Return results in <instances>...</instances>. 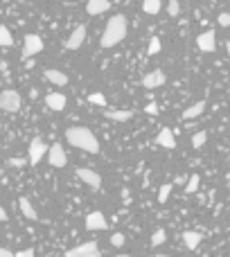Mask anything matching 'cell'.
I'll use <instances>...</instances> for the list:
<instances>
[{"mask_svg":"<svg viewBox=\"0 0 230 257\" xmlns=\"http://www.w3.org/2000/svg\"><path fill=\"white\" fill-rule=\"evenodd\" d=\"M126 32H129L126 16H122V14L111 16L104 27V34H102V47H115L118 43H122L126 39Z\"/></svg>","mask_w":230,"mask_h":257,"instance_id":"6da1fadb","label":"cell"},{"mask_svg":"<svg viewBox=\"0 0 230 257\" xmlns=\"http://www.w3.org/2000/svg\"><path fill=\"white\" fill-rule=\"evenodd\" d=\"M66 140L70 142L73 147L81 149L86 153H97L99 151V142L95 138V133L86 126H70L66 131Z\"/></svg>","mask_w":230,"mask_h":257,"instance_id":"7a4b0ae2","label":"cell"},{"mask_svg":"<svg viewBox=\"0 0 230 257\" xmlns=\"http://www.w3.org/2000/svg\"><path fill=\"white\" fill-rule=\"evenodd\" d=\"M0 111H7V113H16L20 111V95L12 88L0 92Z\"/></svg>","mask_w":230,"mask_h":257,"instance_id":"3957f363","label":"cell"},{"mask_svg":"<svg viewBox=\"0 0 230 257\" xmlns=\"http://www.w3.org/2000/svg\"><path fill=\"white\" fill-rule=\"evenodd\" d=\"M47 163H50L52 167H57V169H61V167L68 165L66 149L61 147V142H54V145L47 149Z\"/></svg>","mask_w":230,"mask_h":257,"instance_id":"277c9868","label":"cell"},{"mask_svg":"<svg viewBox=\"0 0 230 257\" xmlns=\"http://www.w3.org/2000/svg\"><path fill=\"white\" fill-rule=\"evenodd\" d=\"M66 257H99L97 242H84V244L75 246V248L66 251Z\"/></svg>","mask_w":230,"mask_h":257,"instance_id":"5b68a950","label":"cell"},{"mask_svg":"<svg viewBox=\"0 0 230 257\" xmlns=\"http://www.w3.org/2000/svg\"><path fill=\"white\" fill-rule=\"evenodd\" d=\"M43 52V39L39 34H25V45H23V59H30L34 54Z\"/></svg>","mask_w":230,"mask_h":257,"instance_id":"8992f818","label":"cell"},{"mask_svg":"<svg viewBox=\"0 0 230 257\" xmlns=\"http://www.w3.org/2000/svg\"><path fill=\"white\" fill-rule=\"evenodd\" d=\"M77 178L81 183L88 185V187H92V190H99V187H102V176H99L95 169L81 167V169H77Z\"/></svg>","mask_w":230,"mask_h":257,"instance_id":"52a82bcc","label":"cell"},{"mask_svg":"<svg viewBox=\"0 0 230 257\" xmlns=\"http://www.w3.org/2000/svg\"><path fill=\"white\" fill-rule=\"evenodd\" d=\"M50 147L43 142L41 138H34L30 142V165H39L41 160H43V153H47Z\"/></svg>","mask_w":230,"mask_h":257,"instance_id":"ba28073f","label":"cell"},{"mask_svg":"<svg viewBox=\"0 0 230 257\" xmlns=\"http://www.w3.org/2000/svg\"><path fill=\"white\" fill-rule=\"evenodd\" d=\"M197 47L201 50V52H215V50H217V34L212 32V30L199 34L197 36Z\"/></svg>","mask_w":230,"mask_h":257,"instance_id":"9c48e42d","label":"cell"},{"mask_svg":"<svg viewBox=\"0 0 230 257\" xmlns=\"http://www.w3.org/2000/svg\"><path fill=\"white\" fill-rule=\"evenodd\" d=\"M86 32H88V27H86L84 23H81L79 27H75L73 34H70V36H68V41H66V47H68V50H79V47L84 45Z\"/></svg>","mask_w":230,"mask_h":257,"instance_id":"30bf717a","label":"cell"},{"mask_svg":"<svg viewBox=\"0 0 230 257\" xmlns=\"http://www.w3.org/2000/svg\"><path fill=\"white\" fill-rule=\"evenodd\" d=\"M165 81H167V77H165L163 70H152V73H147L145 77H142V86L149 88V91H152V88H160Z\"/></svg>","mask_w":230,"mask_h":257,"instance_id":"8fae6325","label":"cell"},{"mask_svg":"<svg viewBox=\"0 0 230 257\" xmlns=\"http://www.w3.org/2000/svg\"><path fill=\"white\" fill-rule=\"evenodd\" d=\"M68 104V99L63 92H47L46 95V106L50 111H63Z\"/></svg>","mask_w":230,"mask_h":257,"instance_id":"7c38bea8","label":"cell"},{"mask_svg":"<svg viewBox=\"0 0 230 257\" xmlns=\"http://www.w3.org/2000/svg\"><path fill=\"white\" fill-rule=\"evenodd\" d=\"M86 228L88 230H106L108 228V224H106V217L102 214V212H91L88 217H86Z\"/></svg>","mask_w":230,"mask_h":257,"instance_id":"4fadbf2b","label":"cell"},{"mask_svg":"<svg viewBox=\"0 0 230 257\" xmlns=\"http://www.w3.org/2000/svg\"><path fill=\"white\" fill-rule=\"evenodd\" d=\"M111 9V2L108 0H88L86 2V12L88 16H99V14H104Z\"/></svg>","mask_w":230,"mask_h":257,"instance_id":"5bb4252c","label":"cell"},{"mask_svg":"<svg viewBox=\"0 0 230 257\" xmlns=\"http://www.w3.org/2000/svg\"><path fill=\"white\" fill-rule=\"evenodd\" d=\"M156 142L160 147H165V149H174L176 147V138H174V131L171 129H160V133H158V138H156Z\"/></svg>","mask_w":230,"mask_h":257,"instance_id":"9a60e30c","label":"cell"},{"mask_svg":"<svg viewBox=\"0 0 230 257\" xmlns=\"http://www.w3.org/2000/svg\"><path fill=\"white\" fill-rule=\"evenodd\" d=\"M201 239H203V235L197 230H185L183 232V244L187 251H197L199 244H201Z\"/></svg>","mask_w":230,"mask_h":257,"instance_id":"2e32d148","label":"cell"},{"mask_svg":"<svg viewBox=\"0 0 230 257\" xmlns=\"http://www.w3.org/2000/svg\"><path fill=\"white\" fill-rule=\"evenodd\" d=\"M43 75H46V79L50 81V84H54V86H66V84H68V75H66V73H61V70L47 68Z\"/></svg>","mask_w":230,"mask_h":257,"instance_id":"e0dca14e","label":"cell"},{"mask_svg":"<svg viewBox=\"0 0 230 257\" xmlns=\"http://www.w3.org/2000/svg\"><path fill=\"white\" fill-rule=\"evenodd\" d=\"M108 120H113V122H129V120L133 118V111H118V108H106L104 113Z\"/></svg>","mask_w":230,"mask_h":257,"instance_id":"ac0fdd59","label":"cell"},{"mask_svg":"<svg viewBox=\"0 0 230 257\" xmlns=\"http://www.w3.org/2000/svg\"><path fill=\"white\" fill-rule=\"evenodd\" d=\"M205 111V102L201 99V102H197V104H192V106H187L183 111V120H194V118H199L201 113Z\"/></svg>","mask_w":230,"mask_h":257,"instance_id":"d6986e66","label":"cell"},{"mask_svg":"<svg viewBox=\"0 0 230 257\" xmlns=\"http://www.w3.org/2000/svg\"><path fill=\"white\" fill-rule=\"evenodd\" d=\"M18 208H20V212H23V214H25V219H36L39 217V214H36V210H34V205L30 203V198H25V197H20L18 198Z\"/></svg>","mask_w":230,"mask_h":257,"instance_id":"ffe728a7","label":"cell"},{"mask_svg":"<svg viewBox=\"0 0 230 257\" xmlns=\"http://www.w3.org/2000/svg\"><path fill=\"white\" fill-rule=\"evenodd\" d=\"M160 7H163L160 0H145V2H142V12L149 14V16H156V14L160 12Z\"/></svg>","mask_w":230,"mask_h":257,"instance_id":"44dd1931","label":"cell"},{"mask_svg":"<svg viewBox=\"0 0 230 257\" xmlns=\"http://www.w3.org/2000/svg\"><path fill=\"white\" fill-rule=\"evenodd\" d=\"M0 45L2 47H12L14 45V36L7 30V25H0Z\"/></svg>","mask_w":230,"mask_h":257,"instance_id":"7402d4cb","label":"cell"},{"mask_svg":"<svg viewBox=\"0 0 230 257\" xmlns=\"http://www.w3.org/2000/svg\"><path fill=\"white\" fill-rule=\"evenodd\" d=\"M205 142H208V133H205V131H199V133H194V136H192V147H194V149L203 147Z\"/></svg>","mask_w":230,"mask_h":257,"instance_id":"603a6c76","label":"cell"},{"mask_svg":"<svg viewBox=\"0 0 230 257\" xmlns=\"http://www.w3.org/2000/svg\"><path fill=\"white\" fill-rule=\"evenodd\" d=\"M88 102H91V104H95V106H102V108L108 104V102H106V97L102 95V92H91V95H88Z\"/></svg>","mask_w":230,"mask_h":257,"instance_id":"cb8c5ba5","label":"cell"},{"mask_svg":"<svg viewBox=\"0 0 230 257\" xmlns=\"http://www.w3.org/2000/svg\"><path fill=\"white\" fill-rule=\"evenodd\" d=\"M165 239H167V232L160 228V230H156L152 235V246H160V244H165Z\"/></svg>","mask_w":230,"mask_h":257,"instance_id":"d4e9b609","label":"cell"},{"mask_svg":"<svg viewBox=\"0 0 230 257\" xmlns=\"http://www.w3.org/2000/svg\"><path fill=\"white\" fill-rule=\"evenodd\" d=\"M199 183H201V176H199V174H192L190 181H187V187H185V190L192 194V192H197V190H199Z\"/></svg>","mask_w":230,"mask_h":257,"instance_id":"484cf974","label":"cell"},{"mask_svg":"<svg viewBox=\"0 0 230 257\" xmlns=\"http://www.w3.org/2000/svg\"><path fill=\"white\" fill-rule=\"evenodd\" d=\"M167 14H169V16H178V14H181V2H178V0H169V2H167Z\"/></svg>","mask_w":230,"mask_h":257,"instance_id":"4316f807","label":"cell"},{"mask_svg":"<svg viewBox=\"0 0 230 257\" xmlns=\"http://www.w3.org/2000/svg\"><path fill=\"white\" fill-rule=\"evenodd\" d=\"M169 194H171V185H160V192H158V201H160V203H165V201L169 198Z\"/></svg>","mask_w":230,"mask_h":257,"instance_id":"83f0119b","label":"cell"},{"mask_svg":"<svg viewBox=\"0 0 230 257\" xmlns=\"http://www.w3.org/2000/svg\"><path fill=\"white\" fill-rule=\"evenodd\" d=\"M158 52H160V39L153 36V39L149 41V54H158Z\"/></svg>","mask_w":230,"mask_h":257,"instance_id":"f1b7e54d","label":"cell"},{"mask_svg":"<svg viewBox=\"0 0 230 257\" xmlns=\"http://www.w3.org/2000/svg\"><path fill=\"white\" fill-rule=\"evenodd\" d=\"M111 244L120 248V246L124 244V235H122V232H113V235H111Z\"/></svg>","mask_w":230,"mask_h":257,"instance_id":"f546056e","label":"cell"},{"mask_svg":"<svg viewBox=\"0 0 230 257\" xmlns=\"http://www.w3.org/2000/svg\"><path fill=\"white\" fill-rule=\"evenodd\" d=\"M219 25H221V27H228L230 25V14L228 12H224V14H219Z\"/></svg>","mask_w":230,"mask_h":257,"instance_id":"4dcf8cb0","label":"cell"},{"mask_svg":"<svg viewBox=\"0 0 230 257\" xmlns=\"http://www.w3.org/2000/svg\"><path fill=\"white\" fill-rule=\"evenodd\" d=\"M145 113L147 115H158V104L156 102H149V104L145 106Z\"/></svg>","mask_w":230,"mask_h":257,"instance_id":"1f68e13d","label":"cell"},{"mask_svg":"<svg viewBox=\"0 0 230 257\" xmlns=\"http://www.w3.org/2000/svg\"><path fill=\"white\" fill-rule=\"evenodd\" d=\"M34 248H27V251H20V253H14V257H34Z\"/></svg>","mask_w":230,"mask_h":257,"instance_id":"d6a6232c","label":"cell"},{"mask_svg":"<svg viewBox=\"0 0 230 257\" xmlns=\"http://www.w3.org/2000/svg\"><path fill=\"white\" fill-rule=\"evenodd\" d=\"M9 165H12V167H23V165H25V160H23V158H12V160H9Z\"/></svg>","mask_w":230,"mask_h":257,"instance_id":"836d02e7","label":"cell"},{"mask_svg":"<svg viewBox=\"0 0 230 257\" xmlns=\"http://www.w3.org/2000/svg\"><path fill=\"white\" fill-rule=\"evenodd\" d=\"M2 221H7V210L0 205V224H2Z\"/></svg>","mask_w":230,"mask_h":257,"instance_id":"e575fe53","label":"cell"},{"mask_svg":"<svg viewBox=\"0 0 230 257\" xmlns=\"http://www.w3.org/2000/svg\"><path fill=\"white\" fill-rule=\"evenodd\" d=\"M0 257H14V253L7 251V248H0Z\"/></svg>","mask_w":230,"mask_h":257,"instance_id":"d590c367","label":"cell"},{"mask_svg":"<svg viewBox=\"0 0 230 257\" xmlns=\"http://www.w3.org/2000/svg\"><path fill=\"white\" fill-rule=\"evenodd\" d=\"M226 50H228V57H230V41H228V43H226Z\"/></svg>","mask_w":230,"mask_h":257,"instance_id":"8d00e7d4","label":"cell"},{"mask_svg":"<svg viewBox=\"0 0 230 257\" xmlns=\"http://www.w3.org/2000/svg\"><path fill=\"white\" fill-rule=\"evenodd\" d=\"M115 257H131V255H115Z\"/></svg>","mask_w":230,"mask_h":257,"instance_id":"74e56055","label":"cell"},{"mask_svg":"<svg viewBox=\"0 0 230 257\" xmlns=\"http://www.w3.org/2000/svg\"><path fill=\"white\" fill-rule=\"evenodd\" d=\"M156 257H169V255H156Z\"/></svg>","mask_w":230,"mask_h":257,"instance_id":"f35d334b","label":"cell"}]
</instances>
